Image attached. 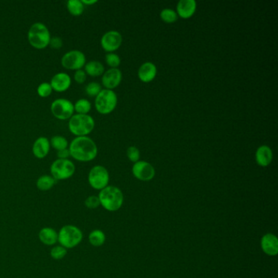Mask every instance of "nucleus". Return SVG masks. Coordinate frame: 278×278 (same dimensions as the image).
I'll list each match as a JSON object with an SVG mask.
<instances>
[{"mask_svg":"<svg viewBox=\"0 0 278 278\" xmlns=\"http://www.w3.org/2000/svg\"><path fill=\"white\" fill-rule=\"evenodd\" d=\"M68 149L71 158L82 162L93 161L98 154L97 145L88 137H75L69 144Z\"/></svg>","mask_w":278,"mask_h":278,"instance_id":"obj_1","label":"nucleus"},{"mask_svg":"<svg viewBox=\"0 0 278 278\" xmlns=\"http://www.w3.org/2000/svg\"><path fill=\"white\" fill-rule=\"evenodd\" d=\"M51 33L46 24L42 22H35L29 27L27 39L30 46L38 50L45 49L49 46Z\"/></svg>","mask_w":278,"mask_h":278,"instance_id":"obj_2","label":"nucleus"},{"mask_svg":"<svg viewBox=\"0 0 278 278\" xmlns=\"http://www.w3.org/2000/svg\"><path fill=\"white\" fill-rule=\"evenodd\" d=\"M100 206L108 211H116L122 208L124 197L122 191L115 186L108 185L98 195Z\"/></svg>","mask_w":278,"mask_h":278,"instance_id":"obj_3","label":"nucleus"},{"mask_svg":"<svg viewBox=\"0 0 278 278\" xmlns=\"http://www.w3.org/2000/svg\"><path fill=\"white\" fill-rule=\"evenodd\" d=\"M68 128L76 137H88L95 128V120L89 115L74 114L69 119Z\"/></svg>","mask_w":278,"mask_h":278,"instance_id":"obj_4","label":"nucleus"},{"mask_svg":"<svg viewBox=\"0 0 278 278\" xmlns=\"http://www.w3.org/2000/svg\"><path fill=\"white\" fill-rule=\"evenodd\" d=\"M83 238V232L75 225H64L58 232V243L67 250L78 247Z\"/></svg>","mask_w":278,"mask_h":278,"instance_id":"obj_5","label":"nucleus"},{"mask_svg":"<svg viewBox=\"0 0 278 278\" xmlns=\"http://www.w3.org/2000/svg\"><path fill=\"white\" fill-rule=\"evenodd\" d=\"M117 96L113 90L102 89L95 96V110L101 115H109L112 113L117 106Z\"/></svg>","mask_w":278,"mask_h":278,"instance_id":"obj_6","label":"nucleus"},{"mask_svg":"<svg viewBox=\"0 0 278 278\" xmlns=\"http://www.w3.org/2000/svg\"><path fill=\"white\" fill-rule=\"evenodd\" d=\"M75 165L70 159H57L50 166L51 176L56 181L71 178L75 173Z\"/></svg>","mask_w":278,"mask_h":278,"instance_id":"obj_7","label":"nucleus"},{"mask_svg":"<svg viewBox=\"0 0 278 278\" xmlns=\"http://www.w3.org/2000/svg\"><path fill=\"white\" fill-rule=\"evenodd\" d=\"M50 110L51 115L56 119L62 121L70 119L74 115L73 103L66 98H59L53 100L51 104Z\"/></svg>","mask_w":278,"mask_h":278,"instance_id":"obj_8","label":"nucleus"},{"mask_svg":"<svg viewBox=\"0 0 278 278\" xmlns=\"http://www.w3.org/2000/svg\"><path fill=\"white\" fill-rule=\"evenodd\" d=\"M110 181V174L105 166L96 165L91 169L88 174V183L95 190H102L107 187Z\"/></svg>","mask_w":278,"mask_h":278,"instance_id":"obj_9","label":"nucleus"},{"mask_svg":"<svg viewBox=\"0 0 278 278\" xmlns=\"http://www.w3.org/2000/svg\"><path fill=\"white\" fill-rule=\"evenodd\" d=\"M61 66L69 70H82L87 63L85 54L79 50H70L61 57Z\"/></svg>","mask_w":278,"mask_h":278,"instance_id":"obj_10","label":"nucleus"},{"mask_svg":"<svg viewBox=\"0 0 278 278\" xmlns=\"http://www.w3.org/2000/svg\"><path fill=\"white\" fill-rule=\"evenodd\" d=\"M122 43V34L116 30L106 32L103 34L102 38L100 39V45L108 53L113 52L119 48Z\"/></svg>","mask_w":278,"mask_h":278,"instance_id":"obj_11","label":"nucleus"},{"mask_svg":"<svg viewBox=\"0 0 278 278\" xmlns=\"http://www.w3.org/2000/svg\"><path fill=\"white\" fill-rule=\"evenodd\" d=\"M132 174L139 181H149L155 176V169L145 161H138L132 166Z\"/></svg>","mask_w":278,"mask_h":278,"instance_id":"obj_12","label":"nucleus"},{"mask_svg":"<svg viewBox=\"0 0 278 278\" xmlns=\"http://www.w3.org/2000/svg\"><path fill=\"white\" fill-rule=\"evenodd\" d=\"M122 72L117 68H111L103 73L102 84L105 89L113 90L117 88L122 82Z\"/></svg>","mask_w":278,"mask_h":278,"instance_id":"obj_13","label":"nucleus"},{"mask_svg":"<svg viewBox=\"0 0 278 278\" xmlns=\"http://www.w3.org/2000/svg\"><path fill=\"white\" fill-rule=\"evenodd\" d=\"M72 78L68 73L65 72H59L51 78L50 81L52 90L56 93H64L70 88Z\"/></svg>","mask_w":278,"mask_h":278,"instance_id":"obj_14","label":"nucleus"},{"mask_svg":"<svg viewBox=\"0 0 278 278\" xmlns=\"http://www.w3.org/2000/svg\"><path fill=\"white\" fill-rule=\"evenodd\" d=\"M50 149V140L46 137H40L34 142L32 146V153L37 159H44L48 155Z\"/></svg>","mask_w":278,"mask_h":278,"instance_id":"obj_15","label":"nucleus"},{"mask_svg":"<svg viewBox=\"0 0 278 278\" xmlns=\"http://www.w3.org/2000/svg\"><path fill=\"white\" fill-rule=\"evenodd\" d=\"M260 243L262 251L269 256H276L278 254V240L276 235L266 233L262 237Z\"/></svg>","mask_w":278,"mask_h":278,"instance_id":"obj_16","label":"nucleus"},{"mask_svg":"<svg viewBox=\"0 0 278 278\" xmlns=\"http://www.w3.org/2000/svg\"><path fill=\"white\" fill-rule=\"evenodd\" d=\"M177 15L183 19L190 18L197 9V2L195 0H181L177 3Z\"/></svg>","mask_w":278,"mask_h":278,"instance_id":"obj_17","label":"nucleus"},{"mask_svg":"<svg viewBox=\"0 0 278 278\" xmlns=\"http://www.w3.org/2000/svg\"><path fill=\"white\" fill-rule=\"evenodd\" d=\"M274 159V154L271 148L268 145H261L257 149L255 153V161L259 166H268Z\"/></svg>","mask_w":278,"mask_h":278,"instance_id":"obj_18","label":"nucleus"},{"mask_svg":"<svg viewBox=\"0 0 278 278\" xmlns=\"http://www.w3.org/2000/svg\"><path fill=\"white\" fill-rule=\"evenodd\" d=\"M157 67L152 62H145L139 68L138 77L142 82L149 83L154 80L157 75Z\"/></svg>","mask_w":278,"mask_h":278,"instance_id":"obj_19","label":"nucleus"},{"mask_svg":"<svg viewBox=\"0 0 278 278\" xmlns=\"http://www.w3.org/2000/svg\"><path fill=\"white\" fill-rule=\"evenodd\" d=\"M39 239L43 244L52 247L58 242V232H56L52 228H43L39 231Z\"/></svg>","mask_w":278,"mask_h":278,"instance_id":"obj_20","label":"nucleus"},{"mask_svg":"<svg viewBox=\"0 0 278 278\" xmlns=\"http://www.w3.org/2000/svg\"><path fill=\"white\" fill-rule=\"evenodd\" d=\"M83 68L87 75L91 77H99L103 75V73H105V66H103L101 62L98 61H88Z\"/></svg>","mask_w":278,"mask_h":278,"instance_id":"obj_21","label":"nucleus"},{"mask_svg":"<svg viewBox=\"0 0 278 278\" xmlns=\"http://www.w3.org/2000/svg\"><path fill=\"white\" fill-rule=\"evenodd\" d=\"M56 181L51 175H44L37 180L36 186L40 191H48L53 188Z\"/></svg>","mask_w":278,"mask_h":278,"instance_id":"obj_22","label":"nucleus"},{"mask_svg":"<svg viewBox=\"0 0 278 278\" xmlns=\"http://www.w3.org/2000/svg\"><path fill=\"white\" fill-rule=\"evenodd\" d=\"M66 8L73 17H79L84 12L85 6L82 0H69L66 2Z\"/></svg>","mask_w":278,"mask_h":278,"instance_id":"obj_23","label":"nucleus"},{"mask_svg":"<svg viewBox=\"0 0 278 278\" xmlns=\"http://www.w3.org/2000/svg\"><path fill=\"white\" fill-rule=\"evenodd\" d=\"M106 237L102 230H95L92 231L88 236V241L93 247H100L105 244Z\"/></svg>","mask_w":278,"mask_h":278,"instance_id":"obj_24","label":"nucleus"},{"mask_svg":"<svg viewBox=\"0 0 278 278\" xmlns=\"http://www.w3.org/2000/svg\"><path fill=\"white\" fill-rule=\"evenodd\" d=\"M74 113L78 115H88L92 110V103L85 98H82L77 100L73 104Z\"/></svg>","mask_w":278,"mask_h":278,"instance_id":"obj_25","label":"nucleus"},{"mask_svg":"<svg viewBox=\"0 0 278 278\" xmlns=\"http://www.w3.org/2000/svg\"><path fill=\"white\" fill-rule=\"evenodd\" d=\"M50 140V144L51 147H52L54 149H56V151L59 150H62V149H68L69 143L68 140L66 139V137H62V136H54L51 137Z\"/></svg>","mask_w":278,"mask_h":278,"instance_id":"obj_26","label":"nucleus"},{"mask_svg":"<svg viewBox=\"0 0 278 278\" xmlns=\"http://www.w3.org/2000/svg\"><path fill=\"white\" fill-rule=\"evenodd\" d=\"M161 19L166 23H173L178 19V15L176 11L171 8H165L160 13Z\"/></svg>","mask_w":278,"mask_h":278,"instance_id":"obj_27","label":"nucleus"},{"mask_svg":"<svg viewBox=\"0 0 278 278\" xmlns=\"http://www.w3.org/2000/svg\"><path fill=\"white\" fill-rule=\"evenodd\" d=\"M66 255H67V249L61 245L54 246L50 252V256L55 260L63 259L66 256Z\"/></svg>","mask_w":278,"mask_h":278,"instance_id":"obj_28","label":"nucleus"},{"mask_svg":"<svg viewBox=\"0 0 278 278\" xmlns=\"http://www.w3.org/2000/svg\"><path fill=\"white\" fill-rule=\"evenodd\" d=\"M52 92H53V90H52L51 84L47 82L40 83L37 88V93L42 98L48 97L51 95Z\"/></svg>","mask_w":278,"mask_h":278,"instance_id":"obj_29","label":"nucleus"},{"mask_svg":"<svg viewBox=\"0 0 278 278\" xmlns=\"http://www.w3.org/2000/svg\"><path fill=\"white\" fill-rule=\"evenodd\" d=\"M102 90L101 85L96 82H92L86 86L85 93L90 97H95Z\"/></svg>","mask_w":278,"mask_h":278,"instance_id":"obj_30","label":"nucleus"},{"mask_svg":"<svg viewBox=\"0 0 278 278\" xmlns=\"http://www.w3.org/2000/svg\"><path fill=\"white\" fill-rule=\"evenodd\" d=\"M105 61L108 66H110L111 68H117L121 63V59L117 54L110 52L105 55Z\"/></svg>","mask_w":278,"mask_h":278,"instance_id":"obj_31","label":"nucleus"},{"mask_svg":"<svg viewBox=\"0 0 278 278\" xmlns=\"http://www.w3.org/2000/svg\"><path fill=\"white\" fill-rule=\"evenodd\" d=\"M84 205L86 208L88 209H96L100 206V200L98 196H89L88 198H86L85 202H84Z\"/></svg>","mask_w":278,"mask_h":278,"instance_id":"obj_32","label":"nucleus"},{"mask_svg":"<svg viewBox=\"0 0 278 278\" xmlns=\"http://www.w3.org/2000/svg\"><path fill=\"white\" fill-rule=\"evenodd\" d=\"M127 155L130 161L136 163V162L139 161L140 153H139V149L137 148V147L131 146L127 149Z\"/></svg>","mask_w":278,"mask_h":278,"instance_id":"obj_33","label":"nucleus"},{"mask_svg":"<svg viewBox=\"0 0 278 278\" xmlns=\"http://www.w3.org/2000/svg\"><path fill=\"white\" fill-rule=\"evenodd\" d=\"M87 73H85L84 70H76L73 73V80L78 84H83L87 80Z\"/></svg>","mask_w":278,"mask_h":278,"instance_id":"obj_34","label":"nucleus"},{"mask_svg":"<svg viewBox=\"0 0 278 278\" xmlns=\"http://www.w3.org/2000/svg\"><path fill=\"white\" fill-rule=\"evenodd\" d=\"M49 46L53 49L61 48L63 46V40L58 36L51 37L50 43H49Z\"/></svg>","mask_w":278,"mask_h":278,"instance_id":"obj_35","label":"nucleus"},{"mask_svg":"<svg viewBox=\"0 0 278 278\" xmlns=\"http://www.w3.org/2000/svg\"><path fill=\"white\" fill-rule=\"evenodd\" d=\"M56 155L59 159H69V158L70 157V153L69 149H62V150L57 151Z\"/></svg>","mask_w":278,"mask_h":278,"instance_id":"obj_36","label":"nucleus"},{"mask_svg":"<svg viewBox=\"0 0 278 278\" xmlns=\"http://www.w3.org/2000/svg\"><path fill=\"white\" fill-rule=\"evenodd\" d=\"M84 6H90V5L95 4L97 2V0H82Z\"/></svg>","mask_w":278,"mask_h":278,"instance_id":"obj_37","label":"nucleus"},{"mask_svg":"<svg viewBox=\"0 0 278 278\" xmlns=\"http://www.w3.org/2000/svg\"></svg>","mask_w":278,"mask_h":278,"instance_id":"obj_38","label":"nucleus"}]
</instances>
